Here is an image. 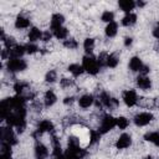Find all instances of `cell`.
<instances>
[{"mask_svg":"<svg viewBox=\"0 0 159 159\" xmlns=\"http://www.w3.org/2000/svg\"><path fill=\"white\" fill-rule=\"evenodd\" d=\"M68 71H70L73 76H76V77H77V76H81V75H82V72H83L84 70H83V67H82V66H80L78 63H72V65H70V66H68Z\"/></svg>","mask_w":159,"mask_h":159,"instance_id":"cell-24","label":"cell"},{"mask_svg":"<svg viewBox=\"0 0 159 159\" xmlns=\"http://www.w3.org/2000/svg\"><path fill=\"white\" fill-rule=\"evenodd\" d=\"M123 101L128 107H133L137 104L138 102V96L135 93V91L133 89H127L123 92Z\"/></svg>","mask_w":159,"mask_h":159,"instance_id":"cell-7","label":"cell"},{"mask_svg":"<svg viewBox=\"0 0 159 159\" xmlns=\"http://www.w3.org/2000/svg\"><path fill=\"white\" fill-rule=\"evenodd\" d=\"M102 21H104V22H113V19H114V14L112 12V11H104L103 14H102Z\"/></svg>","mask_w":159,"mask_h":159,"instance_id":"cell-31","label":"cell"},{"mask_svg":"<svg viewBox=\"0 0 159 159\" xmlns=\"http://www.w3.org/2000/svg\"><path fill=\"white\" fill-rule=\"evenodd\" d=\"M107 58H108V53H106V52H101V53H99V56H98V58H97L99 67L107 66Z\"/></svg>","mask_w":159,"mask_h":159,"instance_id":"cell-32","label":"cell"},{"mask_svg":"<svg viewBox=\"0 0 159 159\" xmlns=\"http://www.w3.org/2000/svg\"><path fill=\"white\" fill-rule=\"evenodd\" d=\"M117 31H118V25L113 21V22H109L106 27V35L108 37H113L117 35Z\"/></svg>","mask_w":159,"mask_h":159,"instance_id":"cell-23","label":"cell"},{"mask_svg":"<svg viewBox=\"0 0 159 159\" xmlns=\"http://www.w3.org/2000/svg\"><path fill=\"white\" fill-rule=\"evenodd\" d=\"M67 34H68V31H67V29L63 27V26H61V27L53 30V35H55V37H57L58 40L66 39V37H67Z\"/></svg>","mask_w":159,"mask_h":159,"instance_id":"cell-25","label":"cell"},{"mask_svg":"<svg viewBox=\"0 0 159 159\" xmlns=\"http://www.w3.org/2000/svg\"><path fill=\"white\" fill-rule=\"evenodd\" d=\"M73 84V80L72 78H62L61 80V86L62 87H71Z\"/></svg>","mask_w":159,"mask_h":159,"instance_id":"cell-37","label":"cell"},{"mask_svg":"<svg viewBox=\"0 0 159 159\" xmlns=\"http://www.w3.org/2000/svg\"><path fill=\"white\" fill-rule=\"evenodd\" d=\"M137 86L140 89H149L152 87V81L147 76H139L137 78Z\"/></svg>","mask_w":159,"mask_h":159,"instance_id":"cell-15","label":"cell"},{"mask_svg":"<svg viewBox=\"0 0 159 159\" xmlns=\"http://www.w3.org/2000/svg\"><path fill=\"white\" fill-rule=\"evenodd\" d=\"M29 26H30V20L27 17L21 16V15L16 17V20H15V27L16 29L22 30V29H27Z\"/></svg>","mask_w":159,"mask_h":159,"instance_id":"cell-16","label":"cell"},{"mask_svg":"<svg viewBox=\"0 0 159 159\" xmlns=\"http://www.w3.org/2000/svg\"><path fill=\"white\" fill-rule=\"evenodd\" d=\"M153 36L157 37V39H159V26H155V27H154V30H153Z\"/></svg>","mask_w":159,"mask_h":159,"instance_id":"cell-39","label":"cell"},{"mask_svg":"<svg viewBox=\"0 0 159 159\" xmlns=\"http://www.w3.org/2000/svg\"><path fill=\"white\" fill-rule=\"evenodd\" d=\"M99 104L103 106V107H107V108H114L118 106V101L113 97H111L108 93L106 92H102L101 96H99Z\"/></svg>","mask_w":159,"mask_h":159,"instance_id":"cell-4","label":"cell"},{"mask_svg":"<svg viewBox=\"0 0 159 159\" xmlns=\"http://www.w3.org/2000/svg\"><path fill=\"white\" fill-rule=\"evenodd\" d=\"M53 159H66V158H65V154H62V155H60V157H55Z\"/></svg>","mask_w":159,"mask_h":159,"instance_id":"cell-42","label":"cell"},{"mask_svg":"<svg viewBox=\"0 0 159 159\" xmlns=\"http://www.w3.org/2000/svg\"><path fill=\"white\" fill-rule=\"evenodd\" d=\"M158 26H159V22H158Z\"/></svg>","mask_w":159,"mask_h":159,"instance_id":"cell-45","label":"cell"},{"mask_svg":"<svg viewBox=\"0 0 159 159\" xmlns=\"http://www.w3.org/2000/svg\"><path fill=\"white\" fill-rule=\"evenodd\" d=\"M130 144H132V138H130V135L123 133V134L119 135V138L117 139L116 147H117L118 149H125V148H128Z\"/></svg>","mask_w":159,"mask_h":159,"instance_id":"cell-9","label":"cell"},{"mask_svg":"<svg viewBox=\"0 0 159 159\" xmlns=\"http://www.w3.org/2000/svg\"><path fill=\"white\" fill-rule=\"evenodd\" d=\"M82 67H83V70L87 71L89 75H97V73L99 72V68H101L99 65H98L97 58H94L92 55L83 57Z\"/></svg>","mask_w":159,"mask_h":159,"instance_id":"cell-1","label":"cell"},{"mask_svg":"<svg viewBox=\"0 0 159 159\" xmlns=\"http://www.w3.org/2000/svg\"><path fill=\"white\" fill-rule=\"evenodd\" d=\"M26 62L21 58H9L6 68L9 70V72H20L24 71L26 68Z\"/></svg>","mask_w":159,"mask_h":159,"instance_id":"cell-3","label":"cell"},{"mask_svg":"<svg viewBox=\"0 0 159 159\" xmlns=\"http://www.w3.org/2000/svg\"><path fill=\"white\" fill-rule=\"evenodd\" d=\"M155 50H157V51H158V52H159V42H158V43H157V45H155Z\"/></svg>","mask_w":159,"mask_h":159,"instance_id":"cell-43","label":"cell"},{"mask_svg":"<svg viewBox=\"0 0 159 159\" xmlns=\"http://www.w3.org/2000/svg\"><path fill=\"white\" fill-rule=\"evenodd\" d=\"M42 32H41V30H39L37 27H32L31 30H30V32H29V40H30V42H35V41H37V40H42Z\"/></svg>","mask_w":159,"mask_h":159,"instance_id":"cell-19","label":"cell"},{"mask_svg":"<svg viewBox=\"0 0 159 159\" xmlns=\"http://www.w3.org/2000/svg\"><path fill=\"white\" fill-rule=\"evenodd\" d=\"M124 45H125V46L132 45V39H130V37H127V39L124 40Z\"/></svg>","mask_w":159,"mask_h":159,"instance_id":"cell-41","label":"cell"},{"mask_svg":"<svg viewBox=\"0 0 159 159\" xmlns=\"http://www.w3.org/2000/svg\"><path fill=\"white\" fill-rule=\"evenodd\" d=\"M9 51H10V58H20L26 52V48L24 45H16Z\"/></svg>","mask_w":159,"mask_h":159,"instance_id":"cell-13","label":"cell"},{"mask_svg":"<svg viewBox=\"0 0 159 159\" xmlns=\"http://www.w3.org/2000/svg\"><path fill=\"white\" fill-rule=\"evenodd\" d=\"M27 87H29V84L26 82H16L14 84V89L17 94H22L25 92V89H27Z\"/></svg>","mask_w":159,"mask_h":159,"instance_id":"cell-27","label":"cell"},{"mask_svg":"<svg viewBox=\"0 0 159 159\" xmlns=\"http://www.w3.org/2000/svg\"><path fill=\"white\" fill-rule=\"evenodd\" d=\"M83 47H84V51H86L87 53H92V51H93V48H94V40L91 39V37L86 39L84 42H83Z\"/></svg>","mask_w":159,"mask_h":159,"instance_id":"cell-26","label":"cell"},{"mask_svg":"<svg viewBox=\"0 0 159 159\" xmlns=\"http://www.w3.org/2000/svg\"><path fill=\"white\" fill-rule=\"evenodd\" d=\"M43 99H45V106H46V107H51V106L55 104L57 97H56V94H55L53 91L48 89V91L45 93V98H43Z\"/></svg>","mask_w":159,"mask_h":159,"instance_id":"cell-17","label":"cell"},{"mask_svg":"<svg viewBox=\"0 0 159 159\" xmlns=\"http://www.w3.org/2000/svg\"><path fill=\"white\" fill-rule=\"evenodd\" d=\"M116 125H117L116 118L112 117L111 114H104V116L102 117V119H101V125H99L98 132H99L101 134H104V133L109 132L111 129H113Z\"/></svg>","mask_w":159,"mask_h":159,"instance_id":"cell-2","label":"cell"},{"mask_svg":"<svg viewBox=\"0 0 159 159\" xmlns=\"http://www.w3.org/2000/svg\"><path fill=\"white\" fill-rule=\"evenodd\" d=\"M118 62H119V60H118V57H117L114 53L108 55V58H107V67L114 68V67L118 65Z\"/></svg>","mask_w":159,"mask_h":159,"instance_id":"cell-28","label":"cell"},{"mask_svg":"<svg viewBox=\"0 0 159 159\" xmlns=\"http://www.w3.org/2000/svg\"><path fill=\"white\" fill-rule=\"evenodd\" d=\"M48 155V150L47 148L42 144V143H37L35 145V157L37 159H46Z\"/></svg>","mask_w":159,"mask_h":159,"instance_id":"cell-10","label":"cell"},{"mask_svg":"<svg viewBox=\"0 0 159 159\" xmlns=\"http://www.w3.org/2000/svg\"><path fill=\"white\" fill-rule=\"evenodd\" d=\"M72 102H73V97H66L63 101L65 104H72Z\"/></svg>","mask_w":159,"mask_h":159,"instance_id":"cell-40","label":"cell"},{"mask_svg":"<svg viewBox=\"0 0 159 159\" xmlns=\"http://www.w3.org/2000/svg\"><path fill=\"white\" fill-rule=\"evenodd\" d=\"M144 139L153 143L154 145L159 147V132H149L144 135Z\"/></svg>","mask_w":159,"mask_h":159,"instance_id":"cell-20","label":"cell"},{"mask_svg":"<svg viewBox=\"0 0 159 159\" xmlns=\"http://www.w3.org/2000/svg\"><path fill=\"white\" fill-rule=\"evenodd\" d=\"M63 21H65L63 15H61V14H53L52 17H51V30L53 31V30L61 27L62 24H63Z\"/></svg>","mask_w":159,"mask_h":159,"instance_id":"cell-12","label":"cell"},{"mask_svg":"<svg viewBox=\"0 0 159 159\" xmlns=\"http://www.w3.org/2000/svg\"><path fill=\"white\" fill-rule=\"evenodd\" d=\"M63 45H65V47H67V48H70V50H75V48H77V46H78L77 41L73 40V39H68V40H66V41L63 42Z\"/></svg>","mask_w":159,"mask_h":159,"instance_id":"cell-34","label":"cell"},{"mask_svg":"<svg viewBox=\"0 0 159 159\" xmlns=\"http://www.w3.org/2000/svg\"><path fill=\"white\" fill-rule=\"evenodd\" d=\"M0 159H11V145H10V144L2 143Z\"/></svg>","mask_w":159,"mask_h":159,"instance_id":"cell-21","label":"cell"},{"mask_svg":"<svg viewBox=\"0 0 159 159\" xmlns=\"http://www.w3.org/2000/svg\"><path fill=\"white\" fill-rule=\"evenodd\" d=\"M152 120H153V114L149 113V112H142V113H138V114L134 117V123H135L138 127L147 125V124H149Z\"/></svg>","mask_w":159,"mask_h":159,"instance_id":"cell-6","label":"cell"},{"mask_svg":"<svg viewBox=\"0 0 159 159\" xmlns=\"http://www.w3.org/2000/svg\"><path fill=\"white\" fill-rule=\"evenodd\" d=\"M116 123H117V127L119 129H125L129 125V120L125 117H118V118H116Z\"/></svg>","mask_w":159,"mask_h":159,"instance_id":"cell-29","label":"cell"},{"mask_svg":"<svg viewBox=\"0 0 159 159\" xmlns=\"http://www.w3.org/2000/svg\"><path fill=\"white\" fill-rule=\"evenodd\" d=\"M101 133L98 130H89V144H94L99 140Z\"/></svg>","mask_w":159,"mask_h":159,"instance_id":"cell-30","label":"cell"},{"mask_svg":"<svg viewBox=\"0 0 159 159\" xmlns=\"http://www.w3.org/2000/svg\"><path fill=\"white\" fill-rule=\"evenodd\" d=\"M93 102H94V98L92 94H83L78 99L80 107H82V108H89L93 104Z\"/></svg>","mask_w":159,"mask_h":159,"instance_id":"cell-14","label":"cell"},{"mask_svg":"<svg viewBox=\"0 0 159 159\" xmlns=\"http://www.w3.org/2000/svg\"><path fill=\"white\" fill-rule=\"evenodd\" d=\"M134 6H135V2H134L133 0H120V1H119V7H120L123 11H125L127 14H129L130 10L134 9Z\"/></svg>","mask_w":159,"mask_h":159,"instance_id":"cell-18","label":"cell"},{"mask_svg":"<svg viewBox=\"0 0 159 159\" xmlns=\"http://www.w3.org/2000/svg\"><path fill=\"white\" fill-rule=\"evenodd\" d=\"M56 78H57V73H56V71H53V70H50V71L46 73V77H45L46 82H50V83L55 82Z\"/></svg>","mask_w":159,"mask_h":159,"instance_id":"cell-33","label":"cell"},{"mask_svg":"<svg viewBox=\"0 0 159 159\" xmlns=\"http://www.w3.org/2000/svg\"><path fill=\"white\" fill-rule=\"evenodd\" d=\"M4 45H5V47H6L7 50H11L14 46H16L15 40H14L12 37H5V40H4Z\"/></svg>","mask_w":159,"mask_h":159,"instance_id":"cell-35","label":"cell"},{"mask_svg":"<svg viewBox=\"0 0 159 159\" xmlns=\"http://www.w3.org/2000/svg\"><path fill=\"white\" fill-rule=\"evenodd\" d=\"M135 21H137V15H135V14H132V12L127 14V15L122 19V24H123L124 26H132V25L135 24Z\"/></svg>","mask_w":159,"mask_h":159,"instance_id":"cell-22","label":"cell"},{"mask_svg":"<svg viewBox=\"0 0 159 159\" xmlns=\"http://www.w3.org/2000/svg\"><path fill=\"white\" fill-rule=\"evenodd\" d=\"M144 159H152V157H150V155H149V157H145V158H144Z\"/></svg>","mask_w":159,"mask_h":159,"instance_id":"cell-44","label":"cell"},{"mask_svg":"<svg viewBox=\"0 0 159 159\" xmlns=\"http://www.w3.org/2000/svg\"><path fill=\"white\" fill-rule=\"evenodd\" d=\"M53 130V123L51 120H41L37 125V132H36V135H41L42 133H46V132H52Z\"/></svg>","mask_w":159,"mask_h":159,"instance_id":"cell-8","label":"cell"},{"mask_svg":"<svg viewBox=\"0 0 159 159\" xmlns=\"http://www.w3.org/2000/svg\"><path fill=\"white\" fill-rule=\"evenodd\" d=\"M144 67V63L142 62V60L139 57H132L129 61V68L133 72H140Z\"/></svg>","mask_w":159,"mask_h":159,"instance_id":"cell-11","label":"cell"},{"mask_svg":"<svg viewBox=\"0 0 159 159\" xmlns=\"http://www.w3.org/2000/svg\"><path fill=\"white\" fill-rule=\"evenodd\" d=\"M1 142L6 143V144H10V145L16 144L17 140H16V137H15L11 128H7V127L1 128Z\"/></svg>","mask_w":159,"mask_h":159,"instance_id":"cell-5","label":"cell"},{"mask_svg":"<svg viewBox=\"0 0 159 159\" xmlns=\"http://www.w3.org/2000/svg\"><path fill=\"white\" fill-rule=\"evenodd\" d=\"M51 37H52V34H51L50 31H45V32H43V35H42V41L47 42V41H50V40H51Z\"/></svg>","mask_w":159,"mask_h":159,"instance_id":"cell-38","label":"cell"},{"mask_svg":"<svg viewBox=\"0 0 159 159\" xmlns=\"http://www.w3.org/2000/svg\"><path fill=\"white\" fill-rule=\"evenodd\" d=\"M25 48H26V53H35V52H37V50H39V47H37L35 43H32V42L25 45Z\"/></svg>","mask_w":159,"mask_h":159,"instance_id":"cell-36","label":"cell"}]
</instances>
